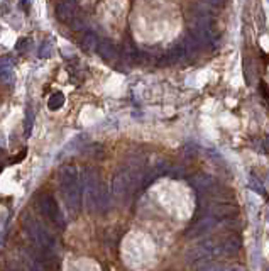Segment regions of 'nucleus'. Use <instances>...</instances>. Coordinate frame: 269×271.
<instances>
[{"instance_id": "nucleus-6", "label": "nucleus", "mask_w": 269, "mask_h": 271, "mask_svg": "<svg viewBox=\"0 0 269 271\" xmlns=\"http://www.w3.org/2000/svg\"><path fill=\"white\" fill-rule=\"evenodd\" d=\"M186 54H188V53H186L185 44L179 43L174 48H171V51L164 58H166V63H178V61H181L183 58L186 56Z\"/></svg>"}, {"instance_id": "nucleus-23", "label": "nucleus", "mask_w": 269, "mask_h": 271, "mask_svg": "<svg viewBox=\"0 0 269 271\" xmlns=\"http://www.w3.org/2000/svg\"><path fill=\"white\" fill-rule=\"evenodd\" d=\"M20 7H22V9L26 7L27 9V7H29V2H27V0H20Z\"/></svg>"}, {"instance_id": "nucleus-4", "label": "nucleus", "mask_w": 269, "mask_h": 271, "mask_svg": "<svg viewBox=\"0 0 269 271\" xmlns=\"http://www.w3.org/2000/svg\"><path fill=\"white\" fill-rule=\"evenodd\" d=\"M242 248V239L239 234H229L222 242V253L225 255H236Z\"/></svg>"}, {"instance_id": "nucleus-15", "label": "nucleus", "mask_w": 269, "mask_h": 271, "mask_svg": "<svg viewBox=\"0 0 269 271\" xmlns=\"http://www.w3.org/2000/svg\"><path fill=\"white\" fill-rule=\"evenodd\" d=\"M2 80L3 83H10L14 80V71L10 66H2Z\"/></svg>"}, {"instance_id": "nucleus-24", "label": "nucleus", "mask_w": 269, "mask_h": 271, "mask_svg": "<svg viewBox=\"0 0 269 271\" xmlns=\"http://www.w3.org/2000/svg\"><path fill=\"white\" fill-rule=\"evenodd\" d=\"M68 2H73V0H68Z\"/></svg>"}, {"instance_id": "nucleus-1", "label": "nucleus", "mask_w": 269, "mask_h": 271, "mask_svg": "<svg viewBox=\"0 0 269 271\" xmlns=\"http://www.w3.org/2000/svg\"><path fill=\"white\" fill-rule=\"evenodd\" d=\"M61 178V190H63L64 200L68 202L71 208L80 207L81 190H80V173L73 164H66L60 171Z\"/></svg>"}, {"instance_id": "nucleus-20", "label": "nucleus", "mask_w": 269, "mask_h": 271, "mask_svg": "<svg viewBox=\"0 0 269 271\" xmlns=\"http://www.w3.org/2000/svg\"><path fill=\"white\" fill-rule=\"evenodd\" d=\"M83 26H85V20H83V17H78V19H75V22H73V29H83Z\"/></svg>"}, {"instance_id": "nucleus-9", "label": "nucleus", "mask_w": 269, "mask_h": 271, "mask_svg": "<svg viewBox=\"0 0 269 271\" xmlns=\"http://www.w3.org/2000/svg\"><path fill=\"white\" fill-rule=\"evenodd\" d=\"M183 44H185L186 53H188V54H195L196 51H198L200 48H202V43H200V41L196 39L195 34H193V32L186 34V37H185V41H183Z\"/></svg>"}, {"instance_id": "nucleus-12", "label": "nucleus", "mask_w": 269, "mask_h": 271, "mask_svg": "<svg viewBox=\"0 0 269 271\" xmlns=\"http://www.w3.org/2000/svg\"><path fill=\"white\" fill-rule=\"evenodd\" d=\"M64 104V95L61 94V92H56V94H53L49 97V102H47V107L51 109V111H58V109H61Z\"/></svg>"}, {"instance_id": "nucleus-21", "label": "nucleus", "mask_w": 269, "mask_h": 271, "mask_svg": "<svg viewBox=\"0 0 269 271\" xmlns=\"http://www.w3.org/2000/svg\"><path fill=\"white\" fill-rule=\"evenodd\" d=\"M205 3H210V5H222L223 0H203Z\"/></svg>"}, {"instance_id": "nucleus-19", "label": "nucleus", "mask_w": 269, "mask_h": 271, "mask_svg": "<svg viewBox=\"0 0 269 271\" xmlns=\"http://www.w3.org/2000/svg\"><path fill=\"white\" fill-rule=\"evenodd\" d=\"M222 271H244V268L240 265H236V263H230V265L223 266Z\"/></svg>"}, {"instance_id": "nucleus-2", "label": "nucleus", "mask_w": 269, "mask_h": 271, "mask_svg": "<svg viewBox=\"0 0 269 271\" xmlns=\"http://www.w3.org/2000/svg\"><path fill=\"white\" fill-rule=\"evenodd\" d=\"M39 208L51 222H54V224L60 225V227H63V225H64L63 214H61L60 207H58V204H56V200L53 198V195L44 193L43 197L39 198Z\"/></svg>"}, {"instance_id": "nucleus-18", "label": "nucleus", "mask_w": 269, "mask_h": 271, "mask_svg": "<svg viewBox=\"0 0 269 271\" xmlns=\"http://www.w3.org/2000/svg\"><path fill=\"white\" fill-rule=\"evenodd\" d=\"M31 46V41L29 39H20L17 43V51H24V49H29Z\"/></svg>"}, {"instance_id": "nucleus-10", "label": "nucleus", "mask_w": 269, "mask_h": 271, "mask_svg": "<svg viewBox=\"0 0 269 271\" xmlns=\"http://www.w3.org/2000/svg\"><path fill=\"white\" fill-rule=\"evenodd\" d=\"M81 44H83V48L87 51H93V49H98V41H96V34L92 32V31H88L87 34L83 36V41H81Z\"/></svg>"}, {"instance_id": "nucleus-5", "label": "nucleus", "mask_w": 269, "mask_h": 271, "mask_svg": "<svg viewBox=\"0 0 269 271\" xmlns=\"http://www.w3.org/2000/svg\"><path fill=\"white\" fill-rule=\"evenodd\" d=\"M56 17H58V20H61V22H70V20H73V17H75V5H73V2L63 0V2L58 3V7H56Z\"/></svg>"}, {"instance_id": "nucleus-7", "label": "nucleus", "mask_w": 269, "mask_h": 271, "mask_svg": "<svg viewBox=\"0 0 269 271\" xmlns=\"http://www.w3.org/2000/svg\"><path fill=\"white\" fill-rule=\"evenodd\" d=\"M100 53V56L102 58H105V60H112V58H115V54H117V49H115V46L112 44V41H109V39H103V41H100V44H98V49H96Z\"/></svg>"}, {"instance_id": "nucleus-8", "label": "nucleus", "mask_w": 269, "mask_h": 271, "mask_svg": "<svg viewBox=\"0 0 269 271\" xmlns=\"http://www.w3.org/2000/svg\"><path fill=\"white\" fill-rule=\"evenodd\" d=\"M212 212H213V217L215 219H229L237 214V208L234 207V205L223 204V205H217Z\"/></svg>"}, {"instance_id": "nucleus-13", "label": "nucleus", "mask_w": 269, "mask_h": 271, "mask_svg": "<svg viewBox=\"0 0 269 271\" xmlns=\"http://www.w3.org/2000/svg\"><path fill=\"white\" fill-rule=\"evenodd\" d=\"M51 54H53V44H51L49 39L43 41V44L39 46V49H37V56L39 58H49Z\"/></svg>"}, {"instance_id": "nucleus-11", "label": "nucleus", "mask_w": 269, "mask_h": 271, "mask_svg": "<svg viewBox=\"0 0 269 271\" xmlns=\"http://www.w3.org/2000/svg\"><path fill=\"white\" fill-rule=\"evenodd\" d=\"M191 185L196 190H205V188H208L210 185H212V180H210V176H206V175H196L191 180Z\"/></svg>"}, {"instance_id": "nucleus-16", "label": "nucleus", "mask_w": 269, "mask_h": 271, "mask_svg": "<svg viewBox=\"0 0 269 271\" xmlns=\"http://www.w3.org/2000/svg\"><path fill=\"white\" fill-rule=\"evenodd\" d=\"M249 187L253 188V190H257V193H261V195H266V190H264V187L261 185V181L257 180V178H251V181H249Z\"/></svg>"}, {"instance_id": "nucleus-17", "label": "nucleus", "mask_w": 269, "mask_h": 271, "mask_svg": "<svg viewBox=\"0 0 269 271\" xmlns=\"http://www.w3.org/2000/svg\"><path fill=\"white\" fill-rule=\"evenodd\" d=\"M124 56H126L127 60L134 61V60L137 58V51L134 49V48L130 46V44H126V46H124Z\"/></svg>"}, {"instance_id": "nucleus-14", "label": "nucleus", "mask_w": 269, "mask_h": 271, "mask_svg": "<svg viewBox=\"0 0 269 271\" xmlns=\"http://www.w3.org/2000/svg\"><path fill=\"white\" fill-rule=\"evenodd\" d=\"M32 126H34V112L31 107H27L26 111V121H24V128H26V136L31 134L32 131Z\"/></svg>"}, {"instance_id": "nucleus-22", "label": "nucleus", "mask_w": 269, "mask_h": 271, "mask_svg": "<svg viewBox=\"0 0 269 271\" xmlns=\"http://www.w3.org/2000/svg\"><path fill=\"white\" fill-rule=\"evenodd\" d=\"M26 153H27V151H20V154H19V156H17V158H14V159H10V163H17V161H20L24 156H26Z\"/></svg>"}, {"instance_id": "nucleus-3", "label": "nucleus", "mask_w": 269, "mask_h": 271, "mask_svg": "<svg viewBox=\"0 0 269 271\" xmlns=\"http://www.w3.org/2000/svg\"><path fill=\"white\" fill-rule=\"evenodd\" d=\"M213 224H215V217H205V219H202V221H196L195 224L186 231V236H188V238L202 236V234H205V232H208L210 229L213 227Z\"/></svg>"}]
</instances>
